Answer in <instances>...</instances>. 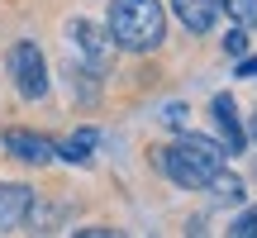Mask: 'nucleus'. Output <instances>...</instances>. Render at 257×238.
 <instances>
[{
	"label": "nucleus",
	"mask_w": 257,
	"mask_h": 238,
	"mask_svg": "<svg viewBox=\"0 0 257 238\" xmlns=\"http://www.w3.org/2000/svg\"><path fill=\"white\" fill-rule=\"evenodd\" d=\"M224 157H229V153H224V143L200 138V134H186V138H176L172 148H162V153H157V167H162L176 186L200 191V186H210L214 172H224Z\"/></svg>",
	"instance_id": "f257e3e1"
},
{
	"label": "nucleus",
	"mask_w": 257,
	"mask_h": 238,
	"mask_svg": "<svg viewBox=\"0 0 257 238\" xmlns=\"http://www.w3.org/2000/svg\"><path fill=\"white\" fill-rule=\"evenodd\" d=\"M105 34H110V43L124 48V53H148V48L162 43L167 15H162L157 0H114Z\"/></svg>",
	"instance_id": "f03ea898"
},
{
	"label": "nucleus",
	"mask_w": 257,
	"mask_h": 238,
	"mask_svg": "<svg viewBox=\"0 0 257 238\" xmlns=\"http://www.w3.org/2000/svg\"><path fill=\"white\" fill-rule=\"evenodd\" d=\"M110 34H105L100 24H86V19H76V24H67V62L86 67V72L100 76L105 67H110Z\"/></svg>",
	"instance_id": "7ed1b4c3"
},
{
	"label": "nucleus",
	"mask_w": 257,
	"mask_h": 238,
	"mask_svg": "<svg viewBox=\"0 0 257 238\" xmlns=\"http://www.w3.org/2000/svg\"><path fill=\"white\" fill-rule=\"evenodd\" d=\"M10 76H15V91L24 100H43L48 95V62L34 43H15L10 48Z\"/></svg>",
	"instance_id": "20e7f679"
},
{
	"label": "nucleus",
	"mask_w": 257,
	"mask_h": 238,
	"mask_svg": "<svg viewBox=\"0 0 257 238\" xmlns=\"http://www.w3.org/2000/svg\"><path fill=\"white\" fill-rule=\"evenodd\" d=\"M34 205H38V195L29 191V186H19V181L0 186V233L24 229V224H29V214H34Z\"/></svg>",
	"instance_id": "39448f33"
},
{
	"label": "nucleus",
	"mask_w": 257,
	"mask_h": 238,
	"mask_svg": "<svg viewBox=\"0 0 257 238\" xmlns=\"http://www.w3.org/2000/svg\"><path fill=\"white\" fill-rule=\"evenodd\" d=\"M210 114H214V129L224 134V153H243V129H238V110H233V95H214L210 100Z\"/></svg>",
	"instance_id": "423d86ee"
},
{
	"label": "nucleus",
	"mask_w": 257,
	"mask_h": 238,
	"mask_svg": "<svg viewBox=\"0 0 257 238\" xmlns=\"http://www.w3.org/2000/svg\"><path fill=\"white\" fill-rule=\"evenodd\" d=\"M172 10L191 34H210L214 19H219V0H172Z\"/></svg>",
	"instance_id": "0eeeda50"
},
{
	"label": "nucleus",
	"mask_w": 257,
	"mask_h": 238,
	"mask_svg": "<svg viewBox=\"0 0 257 238\" xmlns=\"http://www.w3.org/2000/svg\"><path fill=\"white\" fill-rule=\"evenodd\" d=\"M5 148L19 157V162H29V167H43L48 157H53V143L38 138V134H24V129H10V134H5Z\"/></svg>",
	"instance_id": "6e6552de"
},
{
	"label": "nucleus",
	"mask_w": 257,
	"mask_h": 238,
	"mask_svg": "<svg viewBox=\"0 0 257 238\" xmlns=\"http://www.w3.org/2000/svg\"><path fill=\"white\" fill-rule=\"evenodd\" d=\"M91 148H95V129H81V134H72V138H62V143L53 148L62 162H91Z\"/></svg>",
	"instance_id": "1a4fd4ad"
},
{
	"label": "nucleus",
	"mask_w": 257,
	"mask_h": 238,
	"mask_svg": "<svg viewBox=\"0 0 257 238\" xmlns=\"http://www.w3.org/2000/svg\"><path fill=\"white\" fill-rule=\"evenodd\" d=\"M210 191H214V200H224V205H238L243 200V181H238V176H224V172L210 176Z\"/></svg>",
	"instance_id": "9d476101"
},
{
	"label": "nucleus",
	"mask_w": 257,
	"mask_h": 238,
	"mask_svg": "<svg viewBox=\"0 0 257 238\" xmlns=\"http://www.w3.org/2000/svg\"><path fill=\"white\" fill-rule=\"evenodd\" d=\"M219 10H229L238 24H257V0H219Z\"/></svg>",
	"instance_id": "9b49d317"
},
{
	"label": "nucleus",
	"mask_w": 257,
	"mask_h": 238,
	"mask_svg": "<svg viewBox=\"0 0 257 238\" xmlns=\"http://www.w3.org/2000/svg\"><path fill=\"white\" fill-rule=\"evenodd\" d=\"M229 233H233V238H257V210H243L238 219L229 224Z\"/></svg>",
	"instance_id": "f8f14e48"
},
{
	"label": "nucleus",
	"mask_w": 257,
	"mask_h": 238,
	"mask_svg": "<svg viewBox=\"0 0 257 238\" xmlns=\"http://www.w3.org/2000/svg\"><path fill=\"white\" fill-rule=\"evenodd\" d=\"M224 48H229V53L238 57L243 48H248V34H243V29H229V34H224Z\"/></svg>",
	"instance_id": "ddd939ff"
},
{
	"label": "nucleus",
	"mask_w": 257,
	"mask_h": 238,
	"mask_svg": "<svg viewBox=\"0 0 257 238\" xmlns=\"http://www.w3.org/2000/svg\"><path fill=\"white\" fill-rule=\"evenodd\" d=\"M162 119H167V124H186V110H181V105H167Z\"/></svg>",
	"instance_id": "4468645a"
},
{
	"label": "nucleus",
	"mask_w": 257,
	"mask_h": 238,
	"mask_svg": "<svg viewBox=\"0 0 257 238\" xmlns=\"http://www.w3.org/2000/svg\"><path fill=\"white\" fill-rule=\"evenodd\" d=\"M238 76H257V57H248V62H238Z\"/></svg>",
	"instance_id": "2eb2a0df"
},
{
	"label": "nucleus",
	"mask_w": 257,
	"mask_h": 238,
	"mask_svg": "<svg viewBox=\"0 0 257 238\" xmlns=\"http://www.w3.org/2000/svg\"><path fill=\"white\" fill-rule=\"evenodd\" d=\"M252 138H257V114H252Z\"/></svg>",
	"instance_id": "dca6fc26"
}]
</instances>
